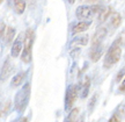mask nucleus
<instances>
[{"label": "nucleus", "instance_id": "27", "mask_svg": "<svg viewBox=\"0 0 125 122\" xmlns=\"http://www.w3.org/2000/svg\"><path fill=\"white\" fill-rule=\"evenodd\" d=\"M78 122H83V118H80V120H79Z\"/></svg>", "mask_w": 125, "mask_h": 122}, {"label": "nucleus", "instance_id": "12", "mask_svg": "<svg viewBox=\"0 0 125 122\" xmlns=\"http://www.w3.org/2000/svg\"><path fill=\"white\" fill-rule=\"evenodd\" d=\"M112 13H114V11H112V8L110 7V6L104 7V8L100 12V15H98V22H100V23L104 22L105 20H108V19L111 16Z\"/></svg>", "mask_w": 125, "mask_h": 122}, {"label": "nucleus", "instance_id": "13", "mask_svg": "<svg viewBox=\"0 0 125 122\" xmlns=\"http://www.w3.org/2000/svg\"><path fill=\"white\" fill-rule=\"evenodd\" d=\"M88 43V36L87 35H82V36H78L70 42V48H74L78 45H86Z\"/></svg>", "mask_w": 125, "mask_h": 122}, {"label": "nucleus", "instance_id": "19", "mask_svg": "<svg viewBox=\"0 0 125 122\" xmlns=\"http://www.w3.org/2000/svg\"><path fill=\"white\" fill-rule=\"evenodd\" d=\"M124 76H125V68H122L116 76V79H115L116 83H121V81L124 79Z\"/></svg>", "mask_w": 125, "mask_h": 122}, {"label": "nucleus", "instance_id": "25", "mask_svg": "<svg viewBox=\"0 0 125 122\" xmlns=\"http://www.w3.org/2000/svg\"><path fill=\"white\" fill-rule=\"evenodd\" d=\"M67 1H68V2H70L71 5H73L74 2H75V0H67Z\"/></svg>", "mask_w": 125, "mask_h": 122}, {"label": "nucleus", "instance_id": "7", "mask_svg": "<svg viewBox=\"0 0 125 122\" xmlns=\"http://www.w3.org/2000/svg\"><path fill=\"white\" fill-rule=\"evenodd\" d=\"M103 51H104V49H103L102 44L93 45L89 51V57H90V59H92V62H97L98 59L102 57Z\"/></svg>", "mask_w": 125, "mask_h": 122}, {"label": "nucleus", "instance_id": "1", "mask_svg": "<svg viewBox=\"0 0 125 122\" xmlns=\"http://www.w3.org/2000/svg\"><path fill=\"white\" fill-rule=\"evenodd\" d=\"M123 42H124L123 38L119 36L110 45V48L108 49L107 54L104 56V61H103V68L104 69H111L115 64L119 62V59L122 57V44H123Z\"/></svg>", "mask_w": 125, "mask_h": 122}, {"label": "nucleus", "instance_id": "11", "mask_svg": "<svg viewBox=\"0 0 125 122\" xmlns=\"http://www.w3.org/2000/svg\"><path fill=\"white\" fill-rule=\"evenodd\" d=\"M107 29L105 28H98L97 30L95 32L94 34V37H93V45H98V44H102V41L107 36Z\"/></svg>", "mask_w": 125, "mask_h": 122}, {"label": "nucleus", "instance_id": "18", "mask_svg": "<svg viewBox=\"0 0 125 122\" xmlns=\"http://www.w3.org/2000/svg\"><path fill=\"white\" fill-rule=\"evenodd\" d=\"M78 113H79L78 108L72 109L70 114H68V116L66 118V120H65V122H76L78 121Z\"/></svg>", "mask_w": 125, "mask_h": 122}, {"label": "nucleus", "instance_id": "9", "mask_svg": "<svg viewBox=\"0 0 125 122\" xmlns=\"http://www.w3.org/2000/svg\"><path fill=\"white\" fill-rule=\"evenodd\" d=\"M89 87H90V79L88 77H85L83 80L80 83V85L78 86V90H79V94L81 98H86L88 92H89Z\"/></svg>", "mask_w": 125, "mask_h": 122}, {"label": "nucleus", "instance_id": "24", "mask_svg": "<svg viewBox=\"0 0 125 122\" xmlns=\"http://www.w3.org/2000/svg\"><path fill=\"white\" fill-rule=\"evenodd\" d=\"M81 1H83V2H94L96 0H81Z\"/></svg>", "mask_w": 125, "mask_h": 122}, {"label": "nucleus", "instance_id": "16", "mask_svg": "<svg viewBox=\"0 0 125 122\" xmlns=\"http://www.w3.org/2000/svg\"><path fill=\"white\" fill-rule=\"evenodd\" d=\"M122 23V18H121V14L117 13V12H114L112 15L110 16V24H111L112 28H118L119 24Z\"/></svg>", "mask_w": 125, "mask_h": 122}, {"label": "nucleus", "instance_id": "2", "mask_svg": "<svg viewBox=\"0 0 125 122\" xmlns=\"http://www.w3.org/2000/svg\"><path fill=\"white\" fill-rule=\"evenodd\" d=\"M29 99H30V84L26 83L22 88L16 93L15 100H14L15 109L19 113H23L26 110L28 104H29Z\"/></svg>", "mask_w": 125, "mask_h": 122}, {"label": "nucleus", "instance_id": "21", "mask_svg": "<svg viewBox=\"0 0 125 122\" xmlns=\"http://www.w3.org/2000/svg\"><path fill=\"white\" fill-rule=\"evenodd\" d=\"M118 91H119L121 93H125V78L123 79L122 84L119 85V88H118Z\"/></svg>", "mask_w": 125, "mask_h": 122}, {"label": "nucleus", "instance_id": "23", "mask_svg": "<svg viewBox=\"0 0 125 122\" xmlns=\"http://www.w3.org/2000/svg\"><path fill=\"white\" fill-rule=\"evenodd\" d=\"M2 113H4V110H2V105H1V102H0V116L2 115Z\"/></svg>", "mask_w": 125, "mask_h": 122}, {"label": "nucleus", "instance_id": "5", "mask_svg": "<svg viewBox=\"0 0 125 122\" xmlns=\"http://www.w3.org/2000/svg\"><path fill=\"white\" fill-rule=\"evenodd\" d=\"M78 94H79V90L76 85H71L66 90V95H65V109L66 110L72 108L73 104L75 102L76 98H78Z\"/></svg>", "mask_w": 125, "mask_h": 122}, {"label": "nucleus", "instance_id": "6", "mask_svg": "<svg viewBox=\"0 0 125 122\" xmlns=\"http://www.w3.org/2000/svg\"><path fill=\"white\" fill-rule=\"evenodd\" d=\"M23 45H24V35L19 34L18 37H16L15 41L13 42L12 49H10V55H12V57H14V58L19 57V55L21 54V51L23 50Z\"/></svg>", "mask_w": 125, "mask_h": 122}, {"label": "nucleus", "instance_id": "26", "mask_svg": "<svg viewBox=\"0 0 125 122\" xmlns=\"http://www.w3.org/2000/svg\"><path fill=\"white\" fill-rule=\"evenodd\" d=\"M20 122H27V119H26V118H23V119H22V120H21V121H20Z\"/></svg>", "mask_w": 125, "mask_h": 122}, {"label": "nucleus", "instance_id": "22", "mask_svg": "<svg viewBox=\"0 0 125 122\" xmlns=\"http://www.w3.org/2000/svg\"><path fill=\"white\" fill-rule=\"evenodd\" d=\"M96 99H97V97H96V95H94V97H93V99L90 100V105H89V109H90V110L93 109L94 105H95V100H96Z\"/></svg>", "mask_w": 125, "mask_h": 122}, {"label": "nucleus", "instance_id": "4", "mask_svg": "<svg viewBox=\"0 0 125 122\" xmlns=\"http://www.w3.org/2000/svg\"><path fill=\"white\" fill-rule=\"evenodd\" d=\"M34 30L29 28L27 29V32L24 34V45H23V50H22V59L23 63H30L31 61V56H32V44H34Z\"/></svg>", "mask_w": 125, "mask_h": 122}, {"label": "nucleus", "instance_id": "20", "mask_svg": "<svg viewBox=\"0 0 125 122\" xmlns=\"http://www.w3.org/2000/svg\"><path fill=\"white\" fill-rule=\"evenodd\" d=\"M108 122H121V115H119L118 113H115L111 118L109 119V121Z\"/></svg>", "mask_w": 125, "mask_h": 122}, {"label": "nucleus", "instance_id": "29", "mask_svg": "<svg viewBox=\"0 0 125 122\" xmlns=\"http://www.w3.org/2000/svg\"><path fill=\"white\" fill-rule=\"evenodd\" d=\"M124 41H125V37H124Z\"/></svg>", "mask_w": 125, "mask_h": 122}, {"label": "nucleus", "instance_id": "17", "mask_svg": "<svg viewBox=\"0 0 125 122\" xmlns=\"http://www.w3.org/2000/svg\"><path fill=\"white\" fill-rule=\"evenodd\" d=\"M14 8L18 14H22L26 9V0H13Z\"/></svg>", "mask_w": 125, "mask_h": 122}, {"label": "nucleus", "instance_id": "28", "mask_svg": "<svg viewBox=\"0 0 125 122\" xmlns=\"http://www.w3.org/2000/svg\"><path fill=\"white\" fill-rule=\"evenodd\" d=\"M2 1H4V0H0V4H1V2H2Z\"/></svg>", "mask_w": 125, "mask_h": 122}, {"label": "nucleus", "instance_id": "10", "mask_svg": "<svg viewBox=\"0 0 125 122\" xmlns=\"http://www.w3.org/2000/svg\"><path fill=\"white\" fill-rule=\"evenodd\" d=\"M90 24H92V21H80V22L75 23L72 27V34L76 35V34H80V33L85 32V30H87L90 27Z\"/></svg>", "mask_w": 125, "mask_h": 122}, {"label": "nucleus", "instance_id": "8", "mask_svg": "<svg viewBox=\"0 0 125 122\" xmlns=\"http://www.w3.org/2000/svg\"><path fill=\"white\" fill-rule=\"evenodd\" d=\"M12 72H13V65L10 64V61L7 59L4 63V65H2L1 72H0V81H5L10 76Z\"/></svg>", "mask_w": 125, "mask_h": 122}, {"label": "nucleus", "instance_id": "3", "mask_svg": "<svg viewBox=\"0 0 125 122\" xmlns=\"http://www.w3.org/2000/svg\"><path fill=\"white\" fill-rule=\"evenodd\" d=\"M102 7L100 5H94V6H88V5H83V6H79L75 11V16L79 20L82 21H92V18L96 13L100 14L102 11Z\"/></svg>", "mask_w": 125, "mask_h": 122}, {"label": "nucleus", "instance_id": "14", "mask_svg": "<svg viewBox=\"0 0 125 122\" xmlns=\"http://www.w3.org/2000/svg\"><path fill=\"white\" fill-rule=\"evenodd\" d=\"M15 36V29L13 27H6V30H5V34L2 36V40L5 41L6 44H9L13 42V38Z\"/></svg>", "mask_w": 125, "mask_h": 122}, {"label": "nucleus", "instance_id": "15", "mask_svg": "<svg viewBox=\"0 0 125 122\" xmlns=\"http://www.w3.org/2000/svg\"><path fill=\"white\" fill-rule=\"evenodd\" d=\"M26 74L27 72L26 71H23V72H19L18 74H15L12 79V86L13 87H16V86H20L22 84V81L24 80V78H26Z\"/></svg>", "mask_w": 125, "mask_h": 122}]
</instances>
